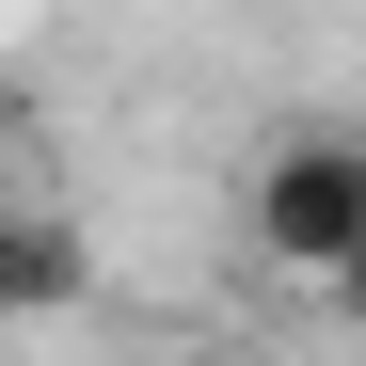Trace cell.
I'll list each match as a JSON object with an SVG mask.
<instances>
[{
    "mask_svg": "<svg viewBox=\"0 0 366 366\" xmlns=\"http://www.w3.org/2000/svg\"><path fill=\"white\" fill-rule=\"evenodd\" d=\"M239 239L287 287H335V255L366 239V128H271L239 175Z\"/></svg>",
    "mask_w": 366,
    "mask_h": 366,
    "instance_id": "6da1fadb",
    "label": "cell"
},
{
    "mask_svg": "<svg viewBox=\"0 0 366 366\" xmlns=\"http://www.w3.org/2000/svg\"><path fill=\"white\" fill-rule=\"evenodd\" d=\"M175 366H255V350H175Z\"/></svg>",
    "mask_w": 366,
    "mask_h": 366,
    "instance_id": "5b68a950",
    "label": "cell"
},
{
    "mask_svg": "<svg viewBox=\"0 0 366 366\" xmlns=\"http://www.w3.org/2000/svg\"><path fill=\"white\" fill-rule=\"evenodd\" d=\"M0 207H32V192H16V144H0Z\"/></svg>",
    "mask_w": 366,
    "mask_h": 366,
    "instance_id": "277c9868",
    "label": "cell"
},
{
    "mask_svg": "<svg viewBox=\"0 0 366 366\" xmlns=\"http://www.w3.org/2000/svg\"><path fill=\"white\" fill-rule=\"evenodd\" d=\"M319 302H335V319L366 335V239H350V255H335V287H319Z\"/></svg>",
    "mask_w": 366,
    "mask_h": 366,
    "instance_id": "3957f363",
    "label": "cell"
},
{
    "mask_svg": "<svg viewBox=\"0 0 366 366\" xmlns=\"http://www.w3.org/2000/svg\"><path fill=\"white\" fill-rule=\"evenodd\" d=\"M96 302V239L64 207H0V335H32V319H80Z\"/></svg>",
    "mask_w": 366,
    "mask_h": 366,
    "instance_id": "7a4b0ae2",
    "label": "cell"
}]
</instances>
